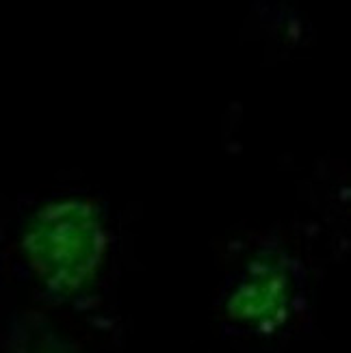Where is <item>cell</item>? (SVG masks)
<instances>
[{"label":"cell","instance_id":"1","mask_svg":"<svg viewBox=\"0 0 351 353\" xmlns=\"http://www.w3.org/2000/svg\"><path fill=\"white\" fill-rule=\"evenodd\" d=\"M104 228L96 210L81 202H59L37 212L24 252L37 278L57 293L81 288L102 263Z\"/></svg>","mask_w":351,"mask_h":353}]
</instances>
